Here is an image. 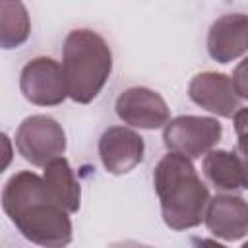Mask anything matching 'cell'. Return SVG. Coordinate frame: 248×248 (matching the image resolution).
Returning a JSON list of instances; mask_svg holds the SVG:
<instances>
[{
    "label": "cell",
    "instance_id": "cell-1",
    "mask_svg": "<svg viewBox=\"0 0 248 248\" xmlns=\"http://www.w3.org/2000/svg\"><path fill=\"white\" fill-rule=\"evenodd\" d=\"M2 207L29 242L43 248H66L72 242L70 213L48 190L45 178L33 170H19L8 178Z\"/></svg>",
    "mask_w": 248,
    "mask_h": 248
},
{
    "label": "cell",
    "instance_id": "cell-2",
    "mask_svg": "<svg viewBox=\"0 0 248 248\" xmlns=\"http://www.w3.org/2000/svg\"><path fill=\"white\" fill-rule=\"evenodd\" d=\"M153 186L169 229L186 231L205 221L211 196L190 159L167 153L153 170Z\"/></svg>",
    "mask_w": 248,
    "mask_h": 248
},
{
    "label": "cell",
    "instance_id": "cell-3",
    "mask_svg": "<svg viewBox=\"0 0 248 248\" xmlns=\"http://www.w3.org/2000/svg\"><path fill=\"white\" fill-rule=\"evenodd\" d=\"M62 70L68 97L74 103H91L105 87L112 72L108 43L91 29H74L64 39Z\"/></svg>",
    "mask_w": 248,
    "mask_h": 248
},
{
    "label": "cell",
    "instance_id": "cell-4",
    "mask_svg": "<svg viewBox=\"0 0 248 248\" xmlns=\"http://www.w3.org/2000/svg\"><path fill=\"white\" fill-rule=\"evenodd\" d=\"M17 153L33 167H46L66 151V132L64 128L46 114L27 116L16 132Z\"/></svg>",
    "mask_w": 248,
    "mask_h": 248
},
{
    "label": "cell",
    "instance_id": "cell-5",
    "mask_svg": "<svg viewBox=\"0 0 248 248\" xmlns=\"http://www.w3.org/2000/svg\"><path fill=\"white\" fill-rule=\"evenodd\" d=\"M223 126L211 116L182 114L167 122L163 130V141L169 153L182 155L186 159L205 157L221 140Z\"/></svg>",
    "mask_w": 248,
    "mask_h": 248
},
{
    "label": "cell",
    "instance_id": "cell-6",
    "mask_svg": "<svg viewBox=\"0 0 248 248\" xmlns=\"http://www.w3.org/2000/svg\"><path fill=\"white\" fill-rule=\"evenodd\" d=\"M21 95L37 107H56L68 97L62 64L50 56L29 60L19 74Z\"/></svg>",
    "mask_w": 248,
    "mask_h": 248
},
{
    "label": "cell",
    "instance_id": "cell-7",
    "mask_svg": "<svg viewBox=\"0 0 248 248\" xmlns=\"http://www.w3.org/2000/svg\"><path fill=\"white\" fill-rule=\"evenodd\" d=\"M114 108L124 124L141 130H157L167 126L170 114L167 101L157 91L141 85L124 89L118 95Z\"/></svg>",
    "mask_w": 248,
    "mask_h": 248
},
{
    "label": "cell",
    "instance_id": "cell-8",
    "mask_svg": "<svg viewBox=\"0 0 248 248\" xmlns=\"http://www.w3.org/2000/svg\"><path fill=\"white\" fill-rule=\"evenodd\" d=\"M143 138L126 126H110L99 138V157L110 174L130 172L143 161Z\"/></svg>",
    "mask_w": 248,
    "mask_h": 248
},
{
    "label": "cell",
    "instance_id": "cell-9",
    "mask_svg": "<svg viewBox=\"0 0 248 248\" xmlns=\"http://www.w3.org/2000/svg\"><path fill=\"white\" fill-rule=\"evenodd\" d=\"M188 97L198 107L223 118H232L240 108V99L234 91L232 79L221 72L196 74L188 85Z\"/></svg>",
    "mask_w": 248,
    "mask_h": 248
},
{
    "label": "cell",
    "instance_id": "cell-10",
    "mask_svg": "<svg viewBox=\"0 0 248 248\" xmlns=\"http://www.w3.org/2000/svg\"><path fill=\"white\" fill-rule=\"evenodd\" d=\"M248 50V16L225 14L217 17L207 33V54L219 62L229 64Z\"/></svg>",
    "mask_w": 248,
    "mask_h": 248
},
{
    "label": "cell",
    "instance_id": "cell-11",
    "mask_svg": "<svg viewBox=\"0 0 248 248\" xmlns=\"http://www.w3.org/2000/svg\"><path fill=\"white\" fill-rule=\"evenodd\" d=\"M211 234L223 240H240L248 234V202L236 194H217L205 211Z\"/></svg>",
    "mask_w": 248,
    "mask_h": 248
},
{
    "label": "cell",
    "instance_id": "cell-12",
    "mask_svg": "<svg viewBox=\"0 0 248 248\" xmlns=\"http://www.w3.org/2000/svg\"><path fill=\"white\" fill-rule=\"evenodd\" d=\"M202 170L207 182L221 194H236L240 190H248L246 170L236 151L211 149L202 161Z\"/></svg>",
    "mask_w": 248,
    "mask_h": 248
},
{
    "label": "cell",
    "instance_id": "cell-13",
    "mask_svg": "<svg viewBox=\"0 0 248 248\" xmlns=\"http://www.w3.org/2000/svg\"><path fill=\"white\" fill-rule=\"evenodd\" d=\"M43 178L54 198L64 205L68 213H76L81 203V186L66 157H58L45 167Z\"/></svg>",
    "mask_w": 248,
    "mask_h": 248
},
{
    "label": "cell",
    "instance_id": "cell-14",
    "mask_svg": "<svg viewBox=\"0 0 248 248\" xmlns=\"http://www.w3.org/2000/svg\"><path fill=\"white\" fill-rule=\"evenodd\" d=\"M31 33L27 8L21 2H0V45L2 48L21 46Z\"/></svg>",
    "mask_w": 248,
    "mask_h": 248
},
{
    "label": "cell",
    "instance_id": "cell-15",
    "mask_svg": "<svg viewBox=\"0 0 248 248\" xmlns=\"http://www.w3.org/2000/svg\"><path fill=\"white\" fill-rule=\"evenodd\" d=\"M231 79H232V85H234V91H236L238 99H246L248 101V58L238 62V66L234 68Z\"/></svg>",
    "mask_w": 248,
    "mask_h": 248
},
{
    "label": "cell",
    "instance_id": "cell-16",
    "mask_svg": "<svg viewBox=\"0 0 248 248\" xmlns=\"http://www.w3.org/2000/svg\"><path fill=\"white\" fill-rule=\"evenodd\" d=\"M232 122H234V132H236V138L238 136H246L248 134V107H240L236 110V114L232 116Z\"/></svg>",
    "mask_w": 248,
    "mask_h": 248
},
{
    "label": "cell",
    "instance_id": "cell-17",
    "mask_svg": "<svg viewBox=\"0 0 248 248\" xmlns=\"http://www.w3.org/2000/svg\"><path fill=\"white\" fill-rule=\"evenodd\" d=\"M236 153L242 159V165H244V170H246V178H248V134L246 136H238Z\"/></svg>",
    "mask_w": 248,
    "mask_h": 248
},
{
    "label": "cell",
    "instance_id": "cell-18",
    "mask_svg": "<svg viewBox=\"0 0 248 248\" xmlns=\"http://www.w3.org/2000/svg\"><path fill=\"white\" fill-rule=\"evenodd\" d=\"M192 248H227V246H223V244H219L217 240H211V238H196Z\"/></svg>",
    "mask_w": 248,
    "mask_h": 248
},
{
    "label": "cell",
    "instance_id": "cell-19",
    "mask_svg": "<svg viewBox=\"0 0 248 248\" xmlns=\"http://www.w3.org/2000/svg\"><path fill=\"white\" fill-rule=\"evenodd\" d=\"M110 248H153V246L141 244V242H138V240H120V242L110 244Z\"/></svg>",
    "mask_w": 248,
    "mask_h": 248
},
{
    "label": "cell",
    "instance_id": "cell-20",
    "mask_svg": "<svg viewBox=\"0 0 248 248\" xmlns=\"http://www.w3.org/2000/svg\"><path fill=\"white\" fill-rule=\"evenodd\" d=\"M2 143H4V147H6V155H4V169L8 167V163H10V159H12V149H10V138L6 136V134H2Z\"/></svg>",
    "mask_w": 248,
    "mask_h": 248
},
{
    "label": "cell",
    "instance_id": "cell-21",
    "mask_svg": "<svg viewBox=\"0 0 248 248\" xmlns=\"http://www.w3.org/2000/svg\"><path fill=\"white\" fill-rule=\"evenodd\" d=\"M242 248H248V240H246V242H244V244H242Z\"/></svg>",
    "mask_w": 248,
    "mask_h": 248
}]
</instances>
